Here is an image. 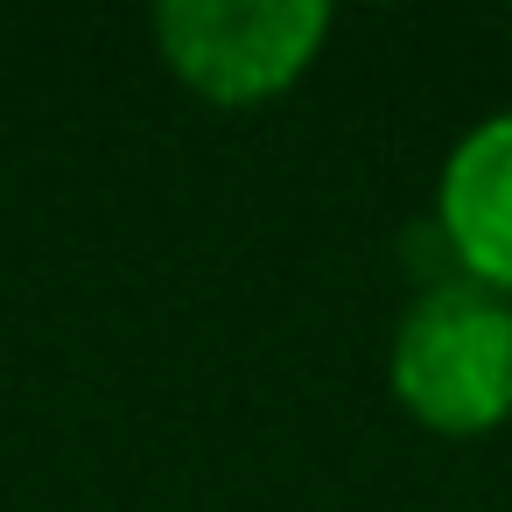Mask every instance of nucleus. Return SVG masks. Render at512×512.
Returning a JSON list of instances; mask_svg holds the SVG:
<instances>
[{
    "mask_svg": "<svg viewBox=\"0 0 512 512\" xmlns=\"http://www.w3.org/2000/svg\"><path fill=\"white\" fill-rule=\"evenodd\" d=\"M386 386L393 407L442 435V442H477L512 421V302L442 274L428 281L386 344Z\"/></svg>",
    "mask_w": 512,
    "mask_h": 512,
    "instance_id": "f257e3e1",
    "label": "nucleus"
},
{
    "mask_svg": "<svg viewBox=\"0 0 512 512\" xmlns=\"http://www.w3.org/2000/svg\"><path fill=\"white\" fill-rule=\"evenodd\" d=\"M435 239L449 274L512 302V106L456 134L435 176Z\"/></svg>",
    "mask_w": 512,
    "mask_h": 512,
    "instance_id": "7ed1b4c3",
    "label": "nucleus"
},
{
    "mask_svg": "<svg viewBox=\"0 0 512 512\" xmlns=\"http://www.w3.org/2000/svg\"><path fill=\"white\" fill-rule=\"evenodd\" d=\"M148 36L162 71L190 99L246 113L309 78L330 43V8L323 0H162Z\"/></svg>",
    "mask_w": 512,
    "mask_h": 512,
    "instance_id": "f03ea898",
    "label": "nucleus"
}]
</instances>
